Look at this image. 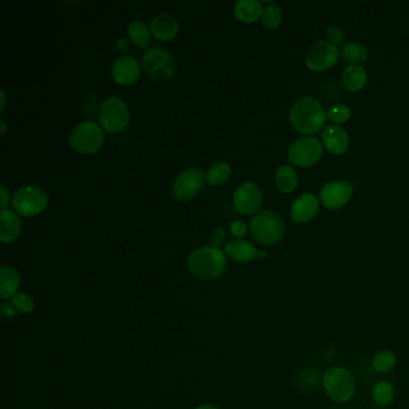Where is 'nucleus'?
<instances>
[{
	"label": "nucleus",
	"mask_w": 409,
	"mask_h": 409,
	"mask_svg": "<svg viewBox=\"0 0 409 409\" xmlns=\"http://www.w3.org/2000/svg\"><path fill=\"white\" fill-rule=\"evenodd\" d=\"M48 204L47 192L36 185H26L13 193V207L18 215L31 218L43 213Z\"/></svg>",
	"instance_id": "obj_5"
},
{
	"label": "nucleus",
	"mask_w": 409,
	"mask_h": 409,
	"mask_svg": "<svg viewBox=\"0 0 409 409\" xmlns=\"http://www.w3.org/2000/svg\"><path fill=\"white\" fill-rule=\"evenodd\" d=\"M322 138L327 149L335 155L345 154L350 147L348 135L345 133V128L339 125H328L327 128H324Z\"/></svg>",
	"instance_id": "obj_17"
},
{
	"label": "nucleus",
	"mask_w": 409,
	"mask_h": 409,
	"mask_svg": "<svg viewBox=\"0 0 409 409\" xmlns=\"http://www.w3.org/2000/svg\"><path fill=\"white\" fill-rule=\"evenodd\" d=\"M322 154L323 145L318 138L302 137L290 145L288 158L295 166L310 167L320 161Z\"/></svg>",
	"instance_id": "obj_9"
},
{
	"label": "nucleus",
	"mask_w": 409,
	"mask_h": 409,
	"mask_svg": "<svg viewBox=\"0 0 409 409\" xmlns=\"http://www.w3.org/2000/svg\"><path fill=\"white\" fill-rule=\"evenodd\" d=\"M230 235H233L235 238H241L248 233V226L245 222L235 220L230 223Z\"/></svg>",
	"instance_id": "obj_34"
},
{
	"label": "nucleus",
	"mask_w": 409,
	"mask_h": 409,
	"mask_svg": "<svg viewBox=\"0 0 409 409\" xmlns=\"http://www.w3.org/2000/svg\"><path fill=\"white\" fill-rule=\"evenodd\" d=\"M1 311H3L5 315H8V317H13L16 308L13 306V304L10 305L8 303H3L1 304Z\"/></svg>",
	"instance_id": "obj_37"
},
{
	"label": "nucleus",
	"mask_w": 409,
	"mask_h": 409,
	"mask_svg": "<svg viewBox=\"0 0 409 409\" xmlns=\"http://www.w3.org/2000/svg\"><path fill=\"white\" fill-rule=\"evenodd\" d=\"M300 380H302L303 385H307V387L315 388L317 383L320 382V373L315 371V370L308 369L306 371L302 372V378H300Z\"/></svg>",
	"instance_id": "obj_32"
},
{
	"label": "nucleus",
	"mask_w": 409,
	"mask_h": 409,
	"mask_svg": "<svg viewBox=\"0 0 409 409\" xmlns=\"http://www.w3.org/2000/svg\"><path fill=\"white\" fill-rule=\"evenodd\" d=\"M141 70L138 60L131 56L120 57L112 65L113 78L121 86L133 84L141 76Z\"/></svg>",
	"instance_id": "obj_14"
},
{
	"label": "nucleus",
	"mask_w": 409,
	"mask_h": 409,
	"mask_svg": "<svg viewBox=\"0 0 409 409\" xmlns=\"http://www.w3.org/2000/svg\"><path fill=\"white\" fill-rule=\"evenodd\" d=\"M128 36L131 38L137 47L145 48L148 47L151 41V31L150 28L145 26L143 22L140 20H135L128 23Z\"/></svg>",
	"instance_id": "obj_25"
},
{
	"label": "nucleus",
	"mask_w": 409,
	"mask_h": 409,
	"mask_svg": "<svg viewBox=\"0 0 409 409\" xmlns=\"http://www.w3.org/2000/svg\"><path fill=\"white\" fill-rule=\"evenodd\" d=\"M257 256L260 257V258H265V257L267 256V252L260 251L257 253Z\"/></svg>",
	"instance_id": "obj_41"
},
{
	"label": "nucleus",
	"mask_w": 409,
	"mask_h": 409,
	"mask_svg": "<svg viewBox=\"0 0 409 409\" xmlns=\"http://www.w3.org/2000/svg\"><path fill=\"white\" fill-rule=\"evenodd\" d=\"M21 277L16 269L10 265H3L0 269V298L13 299L17 295Z\"/></svg>",
	"instance_id": "obj_20"
},
{
	"label": "nucleus",
	"mask_w": 409,
	"mask_h": 409,
	"mask_svg": "<svg viewBox=\"0 0 409 409\" xmlns=\"http://www.w3.org/2000/svg\"><path fill=\"white\" fill-rule=\"evenodd\" d=\"M327 118L336 124L345 123L350 118V107L345 106L343 103H335L333 106L329 107Z\"/></svg>",
	"instance_id": "obj_30"
},
{
	"label": "nucleus",
	"mask_w": 409,
	"mask_h": 409,
	"mask_svg": "<svg viewBox=\"0 0 409 409\" xmlns=\"http://www.w3.org/2000/svg\"><path fill=\"white\" fill-rule=\"evenodd\" d=\"M98 119L108 133H121L128 126L130 112L121 98L112 96L105 100L100 107Z\"/></svg>",
	"instance_id": "obj_7"
},
{
	"label": "nucleus",
	"mask_w": 409,
	"mask_h": 409,
	"mask_svg": "<svg viewBox=\"0 0 409 409\" xmlns=\"http://www.w3.org/2000/svg\"><path fill=\"white\" fill-rule=\"evenodd\" d=\"M395 395H396L395 387L388 380H380L372 387V400L375 401V405L380 407L392 405L395 400Z\"/></svg>",
	"instance_id": "obj_24"
},
{
	"label": "nucleus",
	"mask_w": 409,
	"mask_h": 409,
	"mask_svg": "<svg viewBox=\"0 0 409 409\" xmlns=\"http://www.w3.org/2000/svg\"><path fill=\"white\" fill-rule=\"evenodd\" d=\"M0 126H1V135H5L6 133V123H5L4 119L0 120Z\"/></svg>",
	"instance_id": "obj_39"
},
{
	"label": "nucleus",
	"mask_w": 409,
	"mask_h": 409,
	"mask_svg": "<svg viewBox=\"0 0 409 409\" xmlns=\"http://www.w3.org/2000/svg\"><path fill=\"white\" fill-rule=\"evenodd\" d=\"M103 143V131L94 121H83L73 128L68 144L80 154H94Z\"/></svg>",
	"instance_id": "obj_6"
},
{
	"label": "nucleus",
	"mask_w": 409,
	"mask_h": 409,
	"mask_svg": "<svg viewBox=\"0 0 409 409\" xmlns=\"http://www.w3.org/2000/svg\"><path fill=\"white\" fill-rule=\"evenodd\" d=\"M320 200L325 208L336 210L345 207L353 195V188L345 180H333L320 190Z\"/></svg>",
	"instance_id": "obj_13"
},
{
	"label": "nucleus",
	"mask_w": 409,
	"mask_h": 409,
	"mask_svg": "<svg viewBox=\"0 0 409 409\" xmlns=\"http://www.w3.org/2000/svg\"><path fill=\"white\" fill-rule=\"evenodd\" d=\"M0 100H1L0 111L3 112L5 110V106H6V95H5L4 89H0Z\"/></svg>",
	"instance_id": "obj_38"
},
{
	"label": "nucleus",
	"mask_w": 409,
	"mask_h": 409,
	"mask_svg": "<svg viewBox=\"0 0 409 409\" xmlns=\"http://www.w3.org/2000/svg\"><path fill=\"white\" fill-rule=\"evenodd\" d=\"M322 385L334 402L345 405L350 402L357 392V380L350 370L337 366L329 369L322 375Z\"/></svg>",
	"instance_id": "obj_3"
},
{
	"label": "nucleus",
	"mask_w": 409,
	"mask_h": 409,
	"mask_svg": "<svg viewBox=\"0 0 409 409\" xmlns=\"http://www.w3.org/2000/svg\"><path fill=\"white\" fill-rule=\"evenodd\" d=\"M250 230L255 240L265 246H273L285 235V222L280 215L265 210L255 215L250 222Z\"/></svg>",
	"instance_id": "obj_4"
},
{
	"label": "nucleus",
	"mask_w": 409,
	"mask_h": 409,
	"mask_svg": "<svg viewBox=\"0 0 409 409\" xmlns=\"http://www.w3.org/2000/svg\"><path fill=\"white\" fill-rule=\"evenodd\" d=\"M327 119V113L322 103L311 96L298 98L290 111L292 126L299 133L312 135L320 133Z\"/></svg>",
	"instance_id": "obj_1"
},
{
	"label": "nucleus",
	"mask_w": 409,
	"mask_h": 409,
	"mask_svg": "<svg viewBox=\"0 0 409 409\" xmlns=\"http://www.w3.org/2000/svg\"><path fill=\"white\" fill-rule=\"evenodd\" d=\"M10 204V192L5 186L0 188V207L1 210L6 209V207Z\"/></svg>",
	"instance_id": "obj_36"
},
{
	"label": "nucleus",
	"mask_w": 409,
	"mask_h": 409,
	"mask_svg": "<svg viewBox=\"0 0 409 409\" xmlns=\"http://www.w3.org/2000/svg\"><path fill=\"white\" fill-rule=\"evenodd\" d=\"M341 54L347 61L362 63L367 59L369 52L360 43H347L345 46H342Z\"/></svg>",
	"instance_id": "obj_28"
},
{
	"label": "nucleus",
	"mask_w": 409,
	"mask_h": 409,
	"mask_svg": "<svg viewBox=\"0 0 409 409\" xmlns=\"http://www.w3.org/2000/svg\"><path fill=\"white\" fill-rule=\"evenodd\" d=\"M196 409H218V407H215L213 405H203L200 406V407H197Z\"/></svg>",
	"instance_id": "obj_40"
},
{
	"label": "nucleus",
	"mask_w": 409,
	"mask_h": 409,
	"mask_svg": "<svg viewBox=\"0 0 409 409\" xmlns=\"http://www.w3.org/2000/svg\"><path fill=\"white\" fill-rule=\"evenodd\" d=\"M205 175L198 168H188L181 172L173 183V195L181 202L195 198L204 188Z\"/></svg>",
	"instance_id": "obj_10"
},
{
	"label": "nucleus",
	"mask_w": 409,
	"mask_h": 409,
	"mask_svg": "<svg viewBox=\"0 0 409 409\" xmlns=\"http://www.w3.org/2000/svg\"><path fill=\"white\" fill-rule=\"evenodd\" d=\"M145 73L154 80H171L175 73V61L170 52L149 48L142 58Z\"/></svg>",
	"instance_id": "obj_8"
},
{
	"label": "nucleus",
	"mask_w": 409,
	"mask_h": 409,
	"mask_svg": "<svg viewBox=\"0 0 409 409\" xmlns=\"http://www.w3.org/2000/svg\"><path fill=\"white\" fill-rule=\"evenodd\" d=\"M150 31L154 38L158 41H171L178 35L179 24L173 16L168 13H158L151 20Z\"/></svg>",
	"instance_id": "obj_16"
},
{
	"label": "nucleus",
	"mask_w": 409,
	"mask_h": 409,
	"mask_svg": "<svg viewBox=\"0 0 409 409\" xmlns=\"http://www.w3.org/2000/svg\"><path fill=\"white\" fill-rule=\"evenodd\" d=\"M227 260L221 248L208 245L192 252L188 256V267L195 276L202 280H215L226 270Z\"/></svg>",
	"instance_id": "obj_2"
},
{
	"label": "nucleus",
	"mask_w": 409,
	"mask_h": 409,
	"mask_svg": "<svg viewBox=\"0 0 409 409\" xmlns=\"http://www.w3.org/2000/svg\"><path fill=\"white\" fill-rule=\"evenodd\" d=\"M339 48L329 41H317L306 54V64L312 71H325L333 68L339 59Z\"/></svg>",
	"instance_id": "obj_12"
},
{
	"label": "nucleus",
	"mask_w": 409,
	"mask_h": 409,
	"mask_svg": "<svg viewBox=\"0 0 409 409\" xmlns=\"http://www.w3.org/2000/svg\"><path fill=\"white\" fill-rule=\"evenodd\" d=\"M22 222L16 211L3 209L0 213V240L13 243L21 235Z\"/></svg>",
	"instance_id": "obj_18"
},
{
	"label": "nucleus",
	"mask_w": 409,
	"mask_h": 409,
	"mask_svg": "<svg viewBox=\"0 0 409 409\" xmlns=\"http://www.w3.org/2000/svg\"><path fill=\"white\" fill-rule=\"evenodd\" d=\"M262 20L265 26L269 29H275L281 24L282 13L281 9L276 4H270L265 8L262 13Z\"/></svg>",
	"instance_id": "obj_29"
},
{
	"label": "nucleus",
	"mask_w": 409,
	"mask_h": 409,
	"mask_svg": "<svg viewBox=\"0 0 409 409\" xmlns=\"http://www.w3.org/2000/svg\"><path fill=\"white\" fill-rule=\"evenodd\" d=\"M230 174H232V170L227 162H216L213 166H210L207 172L205 183L209 184L211 186H218L226 183L227 180L230 179Z\"/></svg>",
	"instance_id": "obj_27"
},
{
	"label": "nucleus",
	"mask_w": 409,
	"mask_h": 409,
	"mask_svg": "<svg viewBox=\"0 0 409 409\" xmlns=\"http://www.w3.org/2000/svg\"><path fill=\"white\" fill-rule=\"evenodd\" d=\"M263 204V193L257 184L246 181L233 193V205L238 213L250 215L256 213Z\"/></svg>",
	"instance_id": "obj_11"
},
{
	"label": "nucleus",
	"mask_w": 409,
	"mask_h": 409,
	"mask_svg": "<svg viewBox=\"0 0 409 409\" xmlns=\"http://www.w3.org/2000/svg\"><path fill=\"white\" fill-rule=\"evenodd\" d=\"M320 209V202L311 193H304L299 196L292 204L290 215L298 223L311 221Z\"/></svg>",
	"instance_id": "obj_15"
},
{
	"label": "nucleus",
	"mask_w": 409,
	"mask_h": 409,
	"mask_svg": "<svg viewBox=\"0 0 409 409\" xmlns=\"http://www.w3.org/2000/svg\"><path fill=\"white\" fill-rule=\"evenodd\" d=\"M328 36L330 38V43H333V45H341L343 43V40H345V34H343V31H342L341 28L337 26H329L328 29Z\"/></svg>",
	"instance_id": "obj_33"
},
{
	"label": "nucleus",
	"mask_w": 409,
	"mask_h": 409,
	"mask_svg": "<svg viewBox=\"0 0 409 409\" xmlns=\"http://www.w3.org/2000/svg\"><path fill=\"white\" fill-rule=\"evenodd\" d=\"M263 5L258 0H239L235 4V16L239 21L253 23L262 17Z\"/></svg>",
	"instance_id": "obj_21"
},
{
	"label": "nucleus",
	"mask_w": 409,
	"mask_h": 409,
	"mask_svg": "<svg viewBox=\"0 0 409 409\" xmlns=\"http://www.w3.org/2000/svg\"><path fill=\"white\" fill-rule=\"evenodd\" d=\"M275 184L278 191L282 193H290L295 191L298 185V174L292 166L285 165L278 168L275 177Z\"/></svg>",
	"instance_id": "obj_23"
},
{
	"label": "nucleus",
	"mask_w": 409,
	"mask_h": 409,
	"mask_svg": "<svg viewBox=\"0 0 409 409\" xmlns=\"http://www.w3.org/2000/svg\"><path fill=\"white\" fill-rule=\"evenodd\" d=\"M396 354L392 350H383L375 354V357L372 358L371 366L377 373L385 375L394 370V367L396 366Z\"/></svg>",
	"instance_id": "obj_26"
},
{
	"label": "nucleus",
	"mask_w": 409,
	"mask_h": 409,
	"mask_svg": "<svg viewBox=\"0 0 409 409\" xmlns=\"http://www.w3.org/2000/svg\"><path fill=\"white\" fill-rule=\"evenodd\" d=\"M11 304L17 311L22 312V313H30V312H33L35 307L34 300L31 299V297H29L27 293H22V292L13 295Z\"/></svg>",
	"instance_id": "obj_31"
},
{
	"label": "nucleus",
	"mask_w": 409,
	"mask_h": 409,
	"mask_svg": "<svg viewBox=\"0 0 409 409\" xmlns=\"http://www.w3.org/2000/svg\"><path fill=\"white\" fill-rule=\"evenodd\" d=\"M367 81V73L360 65H350L342 73V84L350 91L362 89Z\"/></svg>",
	"instance_id": "obj_22"
},
{
	"label": "nucleus",
	"mask_w": 409,
	"mask_h": 409,
	"mask_svg": "<svg viewBox=\"0 0 409 409\" xmlns=\"http://www.w3.org/2000/svg\"><path fill=\"white\" fill-rule=\"evenodd\" d=\"M226 255L230 257L232 260L238 262V263H248L255 260L257 257L256 246L250 243L248 240H241V239H235L227 244Z\"/></svg>",
	"instance_id": "obj_19"
},
{
	"label": "nucleus",
	"mask_w": 409,
	"mask_h": 409,
	"mask_svg": "<svg viewBox=\"0 0 409 409\" xmlns=\"http://www.w3.org/2000/svg\"><path fill=\"white\" fill-rule=\"evenodd\" d=\"M225 240H226V232L223 228H216V230H214L213 235H211L213 246L220 248L222 244L225 243Z\"/></svg>",
	"instance_id": "obj_35"
}]
</instances>
